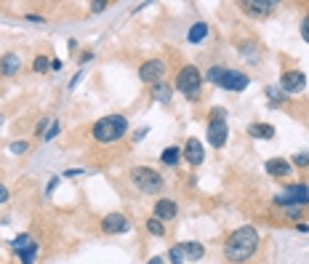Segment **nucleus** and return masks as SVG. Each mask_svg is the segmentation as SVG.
<instances>
[{
	"mask_svg": "<svg viewBox=\"0 0 309 264\" xmlns=\"http://www.w3.org/2000/svg\"><path fill=\"white\" fill-rule=\"evenodd\" d=\"M256 248H259V232H256L253 227H240V229H235V232L227 237V243H224L227 259L235 262V264L248 262V259L256 254Z\"/></svg>",
	"mask_w": 309,
	"mask_h": 264,
	"instance_id": "1",
	"label": "nucleus"
},
{
	"mask_svg": "<svg viewBox=\"0 0 309 264\" xmlns=\"http://www.w3.org/2000/svg\"><path fill=\"white\" fill-rule=\"evenodd\" d=\"M126 131H128V120L123 115H107V117H102V120H96L94 123V139L99 144H112L117 139H123L126 136Z\"/></svg>",
	"mask_w": 309,
	"mask_h": 264,
	"instance_id": "2",
	"label": "nucleus"
},
{
	"mask_svg": "<svg viewBox=\"0 0 309 264\" xmlns=\"http://www.w3.org/2000/svg\"><path fill=\"white\" fill-rule=\"evenodd\" d=\"M131 182H134V187L141 189L144 195H157L163 187H166L163 176L157 174L155 168H147V166H136L134 171H131Z\"/></svg>",
	"mask_w": 309,
	"mask_h": 264,
	"instance_id": "3",
	"label": "nucleus"
},
{
	"mask_svg": "<svg viewBox=\"0 0 309 264\" xmlns=\"http://www.w3.org/2000/svg\"><path fill=\"white\" fill-rule=\"evenodd\" d=\"M203 88V72L192 67V64H187V67H181V72L176 75V91H181L184 96L189 99H197Z\"/></svg>",
	"mask_w": 309,
	"mask_h": 264,
	"instance_id": "4",
	"label": "nucleus"
},
{
	"mask_svg": "<svg viewBox=\"0 0 309 264\" xmlns=\"http://www.w3.org/2000/svg\"><path fill=\"white\" fill-rule=\"evenodd\" d=\"M275 203H277L280 208H285V206H307V203H309V187H307V184H288V187L282 189V195L275 197Z\"/></svg>",
	"mask_w": 309,
	"mask_h": 264,
	"instance_id": "5",
	"label": "nucleus"
},
{
	"mask_svg": "<svg viewBox=\"0 0 309 264\" xmlns=\"http://www.w3.org/2000/svg\"><path fill=\"white\" fill-rule=\"evenodd\" d=\"M163 75H166V64H163V59H149V62H144L139 67V77L144 83H160Z\"/></svg>",
	"mask_w": 309,
	"mask_h": 264,
	"instance_id": "6",
	"label": "nucleus"
},
{
	"mask_svg": "<svg viewBox=\"0 0 309 264\" xmlns=\"http://www.w3.org/2000/svg\"><path fill=\"white\" fill-rule=\"evenodd\" d=\"M307 85V75L301 70H288V72H282V77H280V88L282 91H288V94H296V91H301Z\"/></svg>",
	"mask_w": 309,
	"mask_h": 264,
	"instance_id": "7",
	"label": "nucleus"
},
{
	"mask_svg": "<svg viewBox=\"0 0 309 264\" xmlns=\"http://www.w3.org/2000/svg\"><path fill=\"white\" fill-rule=\"evenodd\" d=\"M102 229L107 235H123V232H128V229H131V224H128V219L123 214H107L102 219Z\"/></svg>",
	"mask_w": 309,
	"mask_h": 264,
	"instance_id": "8",
	"label": "nucleus"
},
{
	"mask_svg": "<svg viewBox=\"0 0 309 264\" xmlns=\"http://www.w3.org/2000/svg\"><path fill=\"white\" fill-rule=\"evenodd\" d=\"M219 85L227 88V91H245L248 88V75L240 72V70H227L224 77L219 80Z\"/></svg>",
	"mask_w": 309,
	"mask_h": 264,
	"instance_id": "9",
	"label": "nucleus"
},
{
	"mask_svg": "<svg viewBox=\"0 0 309 264\" xmlns=\"http://www.w3.org/2000/svg\"><path fill=\"white\" fill-rule=\"evenodd\" d=\"M240 8L245 11L248 16H267L269 11H275L272 0H242Z\"/></svg>",
	"mask_w": 309,
	"mask_h": 264,
	"instance_id": "10",
	"label": "nucleus"
},
{
	"mask_svg": "<svg viewBox=\"0 0 309 264\" xmlns=\"http://www.w3.org/2000/svg\"><path fill=\"white\" fill-rule=\"evenodd\" d=\"M227 123L224 120H211L208 123V142L213 144V147H224L227 144Z\"/></svg>",
	"mask_w": 309,
	"mask_h": 264,
	"instance_id": "11",
	"label": "nucleus"
},
{
	"mask_svg": "<svg viewBox=\"0 0 309 264\" xmlns=\"http://www.w3.org/2000/svg\"><path fill=\"white\" fill-rule=\"evenodd\" d=\"M184 160H187L189 166H200V163L206 160V150H203V144L197 139L187 142V147H184Z\"/></svg>",
	"mask_w": 309,
	"mask_h": 264,
	"instance_id": "12",
	"label": "nucleus"
},
{
	"mask_svg": "<svg viewBox=\"0 0 309 264\" xmlns=\"http://www.w3.org/2000/svg\"><path fill=\"white\" fill-rule=\"evenodd\" d=\"M176 216V200H171V197H163V200L155 203V219L160 222H168Z\"/></svg>",
	"mask_w": 309,
	"mask_h": 264,
	"instance_id": "13",
	"label": "nucleus"
},
{
	"mask_svg": "<svg viewBox=\"0 0 309 264\" xmlns=\"http://www.w3.org/2000/svg\"><path fill=\"white\" fill-rule=\"evenodd\" d=\"M19 67H22V62H19L16 54H5L3 59H0V75H5V77L16 75Z\"/></svg>",
	"mask_w": 309,
	"mask_h": 264,
	"instance_id": "14",
	"label": "nucleus"
},
{
	"mask_svg": "<svg viewBox=\"0 0 309 264\" xmlns=\"http://www.w3.org/2000/svg\"><path fill=\"white\" fill-rule=\"evenodd\" d=\"M267 174L269 176H288L291 174V163L288 160H280V157H272V160H267Z\"/></svg>",
	"mask_w": 309,
	"mask_h": 264,
	"instance_id": "15",
	"label": "nucleus"
},
{
	"mask_svg": "<svg viewBox=\"0 0 309 264\" xmlns=\"http://www.w3.org/2000/svg\"><path fill=\"white\" fill-rule=\"evenodd\" d=\"M248 134L253 139H275V128L269 123H251L248 125Z\"/></svg>",
	"mask_w": 309,
	"mask_h": 264,
	"instance_id": "16",
	"label": "nucleus"
},
{
	"mask_svg": "<svg viewBox=\"0 0 309 264\" xmlns=\"http://www.w3.org/2000/svg\"><path fill=\"white\" fill-rule=\"evenodd\" d=\"M206 38H208V24H206V22L192 24V27H189V32H187V40H189V43H203Z\"/></svg>",
	"mask_w": 309,
	"mask_h": 264,
	"instance_id": "17",
	"label": "nucleus"
},
{
	"mask_svg": "<svg viewBox=\"0 0 309 264\" xmlns=\"http://www.w3.org/2000/svg\"><path fill=\"white\" fill-rule=\"evenodd\" d=\"M181 251H184V259H203V254H206V248L200 246V243H181Z\"/></svg>",
	"mask_w": 309,
	"mask_h": 264,
	"instance_id": "18",
	"label": "nucleus"
},
{
	"mask_svg": "<svg viewBox=\"0 0 309 264\" xmlns=\"http://www.w3.org/2000/svg\"><path fill=\"white\" fill-rule=\"evenodd\" d=\"M160 160L166 163V166H179L181 163V150L179 147H166L160 155Z\"/></svg>",
	"mask_w": 309,
	"mask_h": 264,
	"instance_id": "19",
	"label": "nucleus"
},
{
	"mask_svg": "<svg viewBox=\"0 0 309 264\" xmlns=\"http://www.w3.org/2000/svg\"><path fill=\"white\" fill-rule=\"evenodd\" d=\"M152 96L157 99V102H168V99H171V85H166V83H155L152 85Z\"/></svg>",
	"mask_w": 309,
	"mask_h": 264,
	"instance_id": "20",
	"label": "nucleus"
},
{
	"mask_svg": "<svg viewBox=\"0 0 309 264\" xmlns=\"http://www.w3.org/2000/svg\"><path fill=\"white\" fill-rule=\"evenodd\" d=\"M35 254H37V243H35V240H32L24 251H19V256H22L24 264H32V262H35Z\"/></svg>",
	"mask_w": 309,
	"mask_h": 264,
	"instance_id": "21",
	"label": "nucleus"
},
{
	"mask_svg": "<svg viewBox=\"0 0 309 264\" xmlns=\"http://www.w3.org/2000/svg\"><path fill=\"white\" fill-rule=\"evenodd\" d=\"M224 72H227V67H211V70L206 72V80L213 83V85H219V80L224 77Z\"/></svg>",
	"mask_w": 309,
	"mask_h": 264,
	"instance_id": "22",
	"label": "nucleus"
},
{
	"mask_svg": "<svg viewBox=\"0 0 309 264\" xmlns=\"http://www.w3.org/2000/svg\"><path fill=\"white\" fill-rule=\"evenodd\" d=\"M147 229H149L152 235H157V237L166 235V227H163V222H160V219H155V216H152V219H147Z\"/></svg>",
	"mask_w": 309,
	"mask_h": 264,
	"instance_id": "23",
	"label": "nucleus"
},
{
	"mask_svg": "<svg viewBox=\"0 0 309 264\" xmlns=\"http://www.w3.org/2000/svg\"><path fill=\"white\" fill-rule=\"evenodd\" d=\"M30 243H32V237H30V235H19L16 240H14V251L19 254V251H24V248L30 246Z\"/></svg>",
	"mask_w": 309,
	"mask_h": 264,
	"instance_id": "24",
	"label": "nucleus"
},
{
	"mask_svg": "<svg viewBox=\"0 0 309 264\" xmlns=\"http://www.w3.org/2000/svg\"><path fill=\"white\" fill-rule=\"evenodd\" d=\"M32 70L35 72H48V56H37L35 62H32Z\"/></svg>",
	"mask_w": 309,
	"mask_h": 264,
	"instance_id": "25",
	"label": "nucleus"
},
{
	"mask_svg": "<svg viewBox=\"0 0 309 264\" xmlns=\"http://www.w3.org/2000/svg\"><path fill=\"white\" fill-rule=\"evenodd\" d=\"M168 256H171V262H173V264H181V262H184V251H181V246H173Z\"/></svg>",
	"mask_w": 309,
	"mask_h": 264,
	"instance_id": "26",
	"label": "nucleus"
},
{
	"mask_svg": "<svg viewBox=\"0 0 309 264\" xmlns=\"http://www.w3.org/2000/svg\"><path fill=\"white\" fill-rule=\"evenodd\" d=\"M267 96L272 99V102H280V99H285V96H282V88H277V85H269V88H267Z\"/></svg>",
	"mask_w": 309,
	"mask_h": 264,
	"instance_id": "27",
	"label": "nucleus"
},
{
	"mask_svg": "<svg viewBox=\"0 0 309 264\" xmlns=\"http://www.w3.org/2000/svg\"><path fill=\"white\" fill-rule=\"evenodd\" d=\"M293 163H296V166H301V168L309 166V152H296L293 155Z\"/></svg>",
	"mask_w": 309,
	"mask_h": 264,
	"instance_id": "28",
	"label": "nucleus"
},
{
	"mask_svg": "<svg viewBox=\"0 0 309 264\" xmlns=\"http://www.w3.org/2000/svg\"><path fill=\"white\" fill-rule=\"evenodd\" d=\"M27 150H30L27 142H14V144H11V152H14V155H22V152H27Z\"/></svg>",
	"mask_w": 309,
	"mask_h": 264,
	"instance_id": "29",
	"label": "nucleus"
},
{
	"mask_svg": "<svg viewBox=\"0 0 309 264\" xmlns=\"http://www.w3.org/2000/svg\"><path fill=\"white\" fill-rule=\"evenodd\" d=\"M301 211H304V206H285V214L291 216V219H299Z\"/></svg>",
	"mask_w": 309,
	"mask_h": 264,
	"instance_id": "30",
	"label": "nucleus"
},
{
	"mask_svg": "<svg viewBox=\"0 0 309 264\" xmlns=\"http://www.w3.org/2000/svg\"><path fill=\"white\" fill-rule=\"evenodd\" d=\"M56 134H59V120H51V128H48V134H45L43 139H45V142H51Z\"/></svg>",
	"mask_w": 309,
	"mask_h": 264,
	"instance_id": "31",
	"label": "nucleus"
},
{
	"mask_svg": "<svg viewBox=\"0 0 309 264\" xmlns=\"http://www.w3.org/2000/svg\"><path fill=\"white\" fill-rule=\"evenodd\" d=\"M301 38L309 43V14L304 16V22H301Z\"/></svg>",
	"mask_w": 309,
	"mask_h": 264,
	"instance_id": "32",
	"label": "nucleus"
},
{
	"mask_svg": "<svg viewBox=\"0 0 309 264\" xmlns=\"http://www.w3.org/2000/svg\"><path fill=\"white\" fill-rule=\"evenodd\" d=\"M224 110H211V120H224Z\"/></svg>",
	"mask_w": 309,
	"mask_h": 264,
	"instance_id": "33",
	"label": "nucleus"
},
{
	"mask_svg": "<svg viewBox=\"0 0 309 264\" xmlns=\"http://www.w3.org/2000/svg\"><path fill=\"white\" fill-rule=\"evenodd\" d=\"M0 203H8V187L0 184Z\"/></svg>",
	"mask_w": 309,
	"mask_h": 264,
	"instance_id": "34",
	"label": "nucleus"
},
{
	"mask_svg": "<svg viewBox=\"0 0 309 264\" xmlns=\"http://www.w3.org/2000/svg\"><path fill=\"white\" fill-rule=\"evenodd\" d=\"M104 8H107V3H91V11H94V14H102Z\"/></svg>",
	"mask_w": 309,
	"mask_h": 264,
	"instance_id": "35",
	"label": "nucleus"
},
{
	"mask_svg": "<svg viewBox=\"0 0 309 264\" xmlns=\"http://www.w3.org/2000/svg\"><path fill=\"white\" fill-rule=\"evenodd\" d=\"M83 75H85V72L80 70V72H77V75H75V77H72V83H69V91H72V88H75V85H77V83H80V80H83Z\"/></svg>",
	"mask_w": 309,
	"mask_h": 264,
	"instance_id": "36",
	"label": "nucleus"
},
{
	"mask_svg": "<svg viewBox=\"0 0 309 264\" xmlns=\"http://www.w3.org/2000/svg\"><path fill=\"white\" fill-rule=\"evenodd\" d=\"M48 120H51V117H43V120H40V123H37V128H35V131H37V134H43V131H45V125H48Z\"/></svg>",
	"mask_w": 309,
	"mask_h": 264,
	"instance_id": "37",
	"label": "nucleus"
},
{
	"mask_svg": "<svg viewBox=\"0 0 309 264\" xmlns=\"http://www.w3.org/2000/svg\"><path fill=\"white\" fill-rule=\"evenodd\" d=\"M91 59H94V54H91V51H85V54H83V56H80V62H83V64H85V62H91Z\"/></svg>",
	"mask_w": 309,
	"mask_h": 264,
	"instance_id": "38",
	"label": "nucleus"
},
{
	"mask_svg": "<svg viewBox=\"0 0 309 264\" xmlns=\"http://www.w3.org/2000/svg\"><path fill=\"white\" fill-rule=\"evenodd\" d=\"M147 264H163V259H160V256H155V259H149Z\"/></svg>",
	"mask_w": 309,
	"mask_h": 264,
	"instance_id": "39",
	"label": "nucleus"
}]
</instances>
